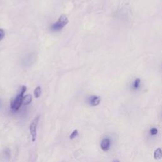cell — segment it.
<instances>
[{
  "mask_svg": "<svg viewBox=\"0 0 162 162\" xmlns=\"http://www.w3.org/2000/svg\"><path fill=\"white\" fill-rule=\"evenodd\" d=\"M150 133L152 135V136H154V135L157 134L158 133V130L156 128H152L150 130Z\"/></svg>",
  "mask_w": 162,
  "mask_h": 162,
  "instance_id": "8fae6325",
  "label": "cell"
},
{
  "mask_svg": "<svg viewBox=\"0 0 162 162\" xmlns=\"http://www.w3.org/2000/svg\"><path fill=\"white\" fill-rule=\"evenodd\" d=\"M5 30L2 29H0V41H1L3 39V38L5 37Z\"/></svg>",
  "mask_w": 162,
  "mask_h": 162,
  "instance_id": "7c38bea8",
  "label": "cell"
},
{
  "mask_svg": "<svg viewBox=\"0 0 162 162\" xmlns=\"http://www.w3.org/2000/svg\"><path fill=\"white\" fill-rule=\"evenodd\" d=\"M110 148V141L108 138L103 139L101 143V148L104 151H108Z\"/></svg>",
  "mask_w": 162,
  "mask_h": 162,
  "instance_id": "5b68a950",
  "label": "cell"
},
{
  "mask_svg": "<svg viewBox=\"0 0 162 162\" xmlns=\"http://www.w3.org/2000/svg\"><path fill=\"white\" fill-rule=\"evenodd\" d=\"M161 148H157V149L154 151V158L155 160H158L161 158Z\"/></svg>",
  "mask_w": 162,
  "mask_h": 162,
  "instance_id": "52a82bcc",
  "label": "cell"
},
{
  "mask_svg": "<svg viewBox=\"0 0 162 162\" xmlns=\"http://www.w3.org/2000/svg\"><path fill=\"white\" fill-rule=\"evenodd\" d=\"M39 120V116H37L35 119L32 120V122H31V124H30V126H29L30 134V135H31L32 142H35L36 140L37 127H38Z\"/></svg>",
  "mask_w": 162,
  "mask_h": 162,
  "instance_id": "3957f363",
  "label": "cell"
},
{
  "mask_svg": "<svg viewBox=\"0 0 162 162\" xmlns=\"http://www.w3.org/2000/svg\"><path fill=\"white\" fill-rule=\"evenodd\" d=\"M77 136H78V130H73V132L71 134V135L70 136V139H73L74 138H76Z\"/></svg>",
  "mask_w": 162,
  "mask_h": 162,
  "instance_id": "30bf717a",
  "label": "cell"
},
{
  "mask_svg": "<svg viewBox=\"0 0 162 162\" xmlns=\"http://www.w3.org/2000/svg\"><path fill=\"white\" fill-rule=\"evenodd\" d=\"M34 96L36 98H39L41 96V87L40 86L37 87L34 90Z\"/></svg>",
  "mask_w": 162,
  "mask_h": 162,
  "instance_id": "ba28073f",
  "label": "cell"
},
{
  "mask_svg": "<svg viewBox=\"0 0 162 162\" xmlns=\"http://www.w3.org/2000/svg\"><path fill=\"white\" fill-rule=\"evenodd\" d=\"M88 102L90 105L96 106H97L101 102V98L97 96H91L89 97Z\"/></svg>",
  "mask_w": 162,
  "mask_h": 162,
  "instance_id": "277c9868",
  "label": "cell"
},
{
  "mask_svg": "<svg viewBox=\"0 0 162 162\" xmlns=\"http://www.w3.org/2000/svg\"><path fill=\"white\" fill-rule=\"evenodd\" d=\"M68 23V18L65 15H61L59 17L58 21L54 23L51 27V30L54 32L59 31V30H62Z\"/></svg>",
  "mask_w": 162,
  "mask_h": 162,
  "instance_id": "7a4b0ae2",
  "label": "cell"
},
{
  "mask_svg": "<svg viewBox=\"0 0 162 162\" xmlns=\"http://www.w3.org/2000/svg\"><path fill=\"white\" fill-rule=\"evenodd\" d=\"M27 87L25 86H23L22 87L21 91L16 96L14 100H13L11 102V108L15 111H17L20 106H21L22 104V101H23V94H24L25 92L26 91Z\"/></svg>",
  "mask_w": 162,
  "mask_h": 162,
  "instance_id": "6da1fadb",
  "label": "cell"
},
{
  "mask_svg": "<svg viewBox=\"0 0 162 162\" xmlns=\"http://www.w3.org/2000/svg\"><path fill=\"white\" fill-rule=\"evenodd\" d=\"M140 84H141L140 79H139V78L136 79V80L134 81V83H133V85H132L133 89H135V90L139 89V87L140 86Z\"/></svg>",
  "mask_w": 162,
  "mask_h": 162,
  "instance_id": "9c48e42d",
  "label": "cell"
},
{
  "mask_svg": "<svg viewBox=\"0 0 162 162\" xmlns=\"http://www.w3.org/2000/svg\"><path fill=\"white\" fill-rule=\"evenodd\" d=\"M32 100V96L30 95V94H27V95L23 96L22 103L23 104H25V105H27V104L31 103Z\"/></svg>",
  "mask_w": 162,
  "mask_h": 162,
  "instance_id": "8992f818",
  "label": "cell"
},
{
  "mask_svg": "<svg viewBox=\"0 0 162 162\" xmlns=\"http://www.w3.org/2000/svg\"><path fill=\"white\" fill-rule=\"evenodd\" d=\"M113 162H120V161H114Z\"/></svg>",
  "mask_w": 162,
  "mask_h": 162,
  "instance_id": "4fadbf2b",
  "label": "cell"
}]
</instances>
